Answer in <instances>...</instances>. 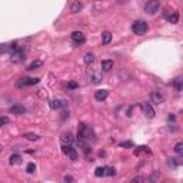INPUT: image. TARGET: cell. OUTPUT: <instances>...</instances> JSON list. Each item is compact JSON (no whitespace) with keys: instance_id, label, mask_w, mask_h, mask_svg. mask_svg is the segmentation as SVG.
Wrapping results in <instances>:
<instances>
[{"instance_id":"cell-1","label":"cell","mask_w":183,"mask_h":183,"mask_svg":"<svg viewBox=\"0 0 183 183\" xmlns=\"http://www.w3.org/2000/svg\"><path fill=\"white\" fill-rule=\"evenodd\" d=\"M77 142L80 145H83L85 147H87V143L96 142V135L95 132L89 127L85 123H80L79 125V135H77Z\"/></svg>"},{"instance_id":"cell-15","label":"cell","mask_w":183,"mask_h":183,"mask_svg":"<svg viewBox=\"0 0 183 183\" xmlns=\"http://www.w3.org/2000/svg\"><path fill=\"white\" fill-rule=\"evenodd\" d=\"M107 96H109V90H97L95 93V99L99 100V102H103Z\"/></svg>"},{"instance_id":"cell-18","label":"cell","mask_w":183,"mask_h":183,"mask_svg":"<svg viewBox=\"0 0 183 183\" xmlns=\"http://www.w3.org/2000/svg\"><path fill=\"white\" fill-rule=\"evenodd\" d=\"M82 7H83V4L80 3V0H76V2H73V4H72L70 12L72 13H79V12L82 10Z\"/></svg>"},{"instance_id":"cell-7","label":"cell","mask_w":183,"mask_h":183,"mask_svg":"<svg viewBox=\"0 0 183 183\" xmlns=\"http://www.w3.org/2000/svg\"><path fill=\"white\" fill-rule=\"evenodd\" d=\"M142 110H143V115L146 116V117H149V119H153L155 117V109H153V106L150 105V103L147 102H143L142 103Z\"/></svg>"},{"instance_id":"cell-23","label":"cell","mask_w":183,"mask_h":183,"mask_svg":"<svg viewBox=\"0 0 183 183\" xmlns=\"http://www.w3.org/2000/svg\"><path fill=\"white\" fill-rule=\"evenodd\" d=\"M102 69L105 72H109L113 69V62L112 60H103L102 62Z\"/></svg>"},{"instance_id":"cell-29","label":"cell","mask_w":183,"mask_h":183,"mask_svg":"<svg viewBox=\"0 0 183 183\" xmlns=\"http://www.w3.org/2000/svg\"><path fill=\"white\" fill-rule=\"evenodd\" d=\"M26 172L30 173V175H32V173H34V172H36V165L30 162L29 165H27V167H26Z\"/></svg>"},{"instance_id":"cell-30","label":"cell","mask_w":183,"mask_h":183,"mask_svg":"<svg viewBox=\"0 0 183 183\" xmlns=\"http://www.w3.org/2000/svg\"><path fill=\"white\" fill-rule=\"evenodd\" d=\"M115 175H116V169H115V167H106L105 176H115Z\"/></svg>"},{"instance_id":"cell-22","label":"cell","mask_w":183,"mask_h":183,"mask_svg":"<svg viewBox=\"0 0 183 183\" xmlns=\"http://www.w3.org/2000/svg\"><path fill=\"white\" fill-rule=\"evenodd\" d=\"M83 60H85L86 65H92L93 62H95V54L92 53V52H89V53L85 54V57H83Z\"/></svg>"},{"instance_id":"cell-9","label":"cell","mask_w":183,"mask_h":183,"mask_svg":"<svg viewBox=\"0 0 183 183\" xmlns=\"http://www.w3.org/2000/svg\"><path fill=\"white\" fill-rule=\"evenodd\" d=\"M87 76H89V82H92V83H100V80H102V75L99 72L93 70V69L89 70Z\"/></svg>"},{"instance_id":"cell-5","label":"cell","mask_w":183,"mask_h":183,"mask_svg":"<svg viewBox=\"0 0 183 183\" xmlns=\"http://www.w3.org/2000/svg\"><path fill=\"white\" fill-rule=\"evenodd\" d=\"M39 80H40L39 77H23V79H19V80L16 82V86L20 89L26 87V86H33V85H36V83H39Z\"/></svg>"},{"instance_id":"cell-34","label":"cell","mask_w":183,"mask_h":183,"mask_svg":"<svg viewBox=\"0 0 183 183\" xmlns=\"http://www.w3.org/2000/svg\"><path fill=\"white\" fill-rule=\"evenodd\" d=\"M63 180H65V182H75V177L70 176V175H66V176L63 177Z\"/></svg>"},{"instance_id":"cell-33","label":"cell","mask_w":183,"mask_h":183,"mask_svg":"<svg viewBox=\"0 0 183 183\" xmlns=\"http://www.w3.org/2000/svg\"><path fill=\"white\" fill-rule=\"evenodd\" d=\"M77 83H76V82H69V85H67V87L69 89H77Z\"/></svg>"},{"instance_id":"cell-26","label":"cell","mask_w":183,"mask_h":183,"mask_svg":"<svg viewBox=\"0 0 183 183\" xmlns=\"http://www.w3.org/2000/svg\"><path fill=\"white\" fill-rule=\"evenodd\" d=\"M105 172H106V167L105 166H99V167H96L95 175L97 177H102V176H105Z\"/></svg>"},{"instance_id":"cell-31","label":"cell","mask_w":183,"mask_h":183,"mask_svg":"<svg viewBox=\"0 0 183 183\" xmlns=\"http://www.w3.org/2000/svg\"><path fill=\"white\" fill-rule=\"evenodd\" d=\"M63 120H66V119L69 117V109L67 107H63V110H62V116H60Z\"/></svg>"},{"instance_id":"cell-17","label":"cell","mask_w":183,"mask_h":183,"mask_svg":"<svg viewBox=\"0 0 183 183\" xmlns=\"http://www.w3.org/2000/svg\"><path fill=\"white\" fill-rule=\"evenodd\" d=\"M182 157H173V159H169V166L173 167V169H176L182 165Z\"/></svg>"},{"instance_id":"cell-8","label":"cell","mask_w":183,"mask_h":183,"mask_svg":"<svg viewBox=\"0 0 183 183\" xmlns=\"http://www.w3.org/2000/svg\"><path fill=\"white\" fill-rule=\"evenodd\" d=\"M150 99H152V102L155 103V105H162V103L165 102V96H163V93L162 92H159V90L152 92Z\"/></svg>"},{"instance_id":"cell-27","label":"cell","mask_w":183,"mask_h":183,"mask_svg":"<svg viewBox=\"0 0 183 183\" xmlns=\"http://www.w3.org/2000/svg\"><path fill=\"white\" fill-rule=\"evenodd\" d=\"M142 152H146V153H150V150L146 147V146H140V147H137V149L135 150V155L137 156V155H140Z\"/></svg>"},{"instance_id":"cell-24","label":"cell","mask_w":183,"mask_h":183,"mask_svg":"<svg viewBox=\"0 0 183 183\" xmlns=\"http://www.w3.org/2000/svg\"><path fill=\"white\" fill-rule=\"evenodd\" d=\"M42 65H43V63H42V60H34V62H32L30 65L27 66V70H34V69H39Z\"/></svg>"},{"instance_id":"cell-3","label":"cell","mask_w":183,"mask_h":183,"mask_svg":"<svg viewBox=\"0 0 183 183\" xmlns=\"http://www.w3.org/2000/svg\"><path fill=\"white\" fill-rule=\"evenodd\" d=\"M26 57V47H16L10 53V62L12 63H20Z\"/></svg>"},{"instance_id":"cell-2","label":"cell","mask_w":183,"mask_h":183,"mask_svg":"<svg viewBox=\"0 0 183 183\" xmlns=\"http://www.w3.org/2000/svg\"><path fill=\"white\" fill-rule=\"evenodd\" d=\"M147 29H149V26H147V23H146L145 20H136V22H133V24H132V32L135 34H137V36L146 34Z\"/></svg>"},{"instance_id":"cell-32","label":"cell","mask_w":183,"mask_h":183,"mask_svg":"<svg viewBox=\"0 0 183 183\" xmlns=\"http://www.w3.org/2000/svg\"><path fill=\"white\" fill-rule=\"evenodd\" d=\"M9 122H10V120H9V117H7V116L0 117V127H2V126H4V125H7Z\"/></svg>"},{"instance_id":"cell-37","label":"cell","mask_w":183,"mask_h":183,"mask_svg":"<svg viewBox=\"0 0 183 183\" xmlns=\"http://www.w3.org/2000/svg\"><path fill=\"white\" fill-rule=\"evenodd\" d=\"M175 119H176L175 116H173V115H170V116H169V122H172V120H175Z\"/></svg>"},{"instance_id":"cell-25","label":"cell","mask_w":183,"mask_h":183,"mask_svg":"<svg viewBox=\"0 0 183 183\" xmlns=\"http://www.w3.org/2000/svg\"><path fill=\"white\" fill-rule=\"evenodd\" d=\"M23 137H26V139L30 140V142H34V140H39V137H40V136L36 135V133H24Z\"/></svg>"},{"instance_id":"cell-6","label":"cell","mask_w":183,"mask_h":183,"mask_svg":"<svg viewBox=\"0 0 183 183\" xmlns=\"http://www.w3.org/2000/svg\"><path fill=\"white\" fill-rule=\"evenodd\" d=\"M63 152L67 155V157L72 160V162H76V160H77L79 155H77L76 149L72 145H63Z\"/></svg>"},{"instance_id":"cell-38","label":"cell","mask_w":183,"mask_h":183,"mask_svg":"<svg viewBox=\"0 0 183 183\" xmlns=\"http://www.w3.org/2000/svg\"><path fill=\"white\" fill-rule=\"evenodd\" d=\"M0 152H2V145H0Z\"/></svg>"},{"instance_id":"cell-12","label":"cell","mask_w":183,"mask_h":183,"mask_svg":"<svg viewBox=\"0 0 183 183\" xmlns=\"http://www.w3.org/2000/svg\"><path fill=\"white\" fill-rule=\"evenodd\" d=\"M16 42H13V43H3L0 44V53H7V52H13L14 49H16Z\"/></svg>"},{"instance_id":"cell-10","label":"cell","mask_w":183,"mask_h":183,"mask_svg":"<svg viewBox=\"0 0 183 183\" xmlns=\"http://www.w3.org/2000/svg\"><path fill=\"white\" fill-rule=\"evenodd\" d=\"M72 40L75 42V44H82V43H85L86 37L82 32H73L72 33Z\"/></svg>"},{"instance_id":"cell-35","label":"cell","mask_w":183,"mask_h":183,"mask_svg":"<svg viewBox=\"0 0 183 183\" xmlns=\"http://www.w3.org/2000/svg\"><path fill=\"white\" fill-rule=\"evenodd\" d=\"M120 146H122V147H132L133 143L132 142H123V143H120Z\"/></svg>"},{"instance_id":"cell-14","label":"cell","mask_w":183,"mask_h":183,"mask_svg":"<svg viewBox=\"0 0 183 183\" xmlns=\"http://www.w3.org/2000/svg\"><path fill=\"white\" fill-rule=\"evenodd\" d=\"M9 112L10 113H13V115H24L26 113V109L23 107V106H19V105H14V106H12L10 109H9Z\"/></svg>"},{"instance_id":"cell-36","label":"cell","mask_w":183,"mask_h":183,"mask_svg":"<svg viewBox=\"0 0 183 183\" xmlns=\"http://www.w3.org/2000/svg\"><path fill=\"white\" fill-rule=\"evenodd\" d=\"M136 182H143V177H140V176L133 177V179H132V183H136Z\"/></svg>"},{"instance_id":"cell-19","label":"cell","mask_w":183,"mask_h":183,"mask_svg":"<svg viewBox=\"0 0 183 183\" xmlns=\"http://www.w3.org/2000/svg\"><path fill=\"white\" fill-rule=\"evenodd\" d=\"M173 86H175V89H176L177 92H182V89H183V77H182V76H179V77L175 79Z\"/></svg>"},{"instance_id":"cell-16","label":"cell","mask_w":183,"mask_h":183,"mask_svg":"<svg viewBox=\"0 0 183 183\" xmlns=\"http://www.w3.org/2000/svg\"><path fill=\"white\" fill-rule=\"evenodd\" d=\"M166 20L169 22V23H172V24H176L177 22H179V13L173 12V13L167 14V16H166Z\"/></svg>"},{"instance_id":"cell-20","label":"cell","mask_w":183,"mask_h":183,"mask_svg":"<svg viewBox=\"0 0 183 183\" xmlns=\"http://www.w3.org/2000/svg\"><path fill=\"white\" fill-rule=\"evenodd\" d=\"M110 42H112V33H110V32H103L102 33V43L109 44Z\"/></svg>"},{"instance_id":"cell-21","label":"cell","mask_w":183,"mask_h":183,"mask_svg":"<svg viewBox=\"0 0 183 183\" xmlns=\"http://www.w3.org/2000/svg\"><path fill=\"white\" fill-rule=\"evenodd\" d=\"M20 162H22V156H20V155H12V156L9 157V163H10L12 166L19 165Z\"/></svg>"},{"instance_id":"cell-28","label":"cell","mask_w":183,"mask_h":183,"mask_svg":"<svg viewBox=\"0 0 183 183\" xmlns=\"http://www.w3.org/2000/svg\"><path fill=\"white\" fill-rule=\"evenodd\" d=\"M175 152H176L177 155H182L183 153V143L182 142H179V143L175 145Z\"/></svg>"},{"instance_id":"cell-13","label":"cell","mask_w":183,"mask_h":183,"mask_svg":"<svg viewBox=\"0 0 183 183\" xmlns=\"http://www.w3.org/2000/svg\"><path fill=\"white\" fill-rule=\"evenodd\" d=\"M50 107L52 109H60V107H67L66 100H60V99H54L50 102Z\"/></svg>"},{"instance_id":"cell-4","label":"cell","mask_w":183,"mask_h":183,"mask_svg":"<svg viewBox=\"0 0 183 183\" xmlns=\"http://www.w3.org/2000/svg\"><path fill=\"white\" fill-rule=\"evenodd\" d=\"M160 9V2L159 0H149L145 4V12L147 14H155Z\"/></svg>"},{"instance_id":"cell-11","label":"cell","mask_w":183,"mask_h":183,"mask_svg":"<svg viewBox=\"0 0 183 183\" xmlns=\"http://www.w3.org/2000/svg\"><path fill=\"white\" fill-rule=\"evenodd\" d=\"M60 140L63 145H72V143L75 142V137H73V135L70 132H65V133H62Z\"/></svg>"}]
</instances>
